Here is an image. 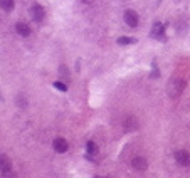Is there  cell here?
<instances>
[{
	"label": "cell",
	"mask_w": 190,
	"mask_h": 178,
	"mask_svg": "<svg viewBox=\"0 0 190 178\" xmlns=\"http://www.w3.org/2000/svg\"><path fill=\"white\" fill-rule=\"evenodd\" d=\"M15 30H17V34L22 35V37L30 35V27H29L27 24H24V22H17V24H15Z\"/></svg>",
	"instance_id": "9c48e42d"
},
{
	"label": "cell",
	"mask_w": 190,
	"mask_h": 178,
	"mask_svg": "<svg viewBox=\"0 0 190 178\" xmlns=\"http://www.w3.org/2000/svg\"><path fill=\"white\" fill-rule=\"evenodd\" d=\"M131 167L135 170H138V171H145L148 168V161L143 158V156H135V158L131 160Z\"/></svg>",
	"instance_id": "8992f818"
},
{
	"label": "cell",
	"mask_w": 190,
	"mask_h": 178,
	"mask_svg": "<svg viewBox=\"0 0 190 178\" xmlns=\"http://www.w3.org/2000/svg\"><path fill=\"white\" fill-rule=\"evenodd\" d=\"M123 19H125L126 25H130V27H136V25H138V22H140L138 14H136L135 10H125V14H123Z\"/></svg>",
	"instance_id": "7a4b0ae2"
},
{
	"label": "cell",
	"mask_w": 190,
	"mask_h": 178,
	"mask_svg": "<svg viewBox=\"0 0 190 178\" xmlns=\"http://www.w3.org/2000/svg\"><path fill=\"white\" fill-rule=\"evenodd\" d=\"M138 126H140V123H138V119H136L135 116H126L125 121H123L125 131H135V130H138Z\"/></svg>",
	"instance_id": "5b68a950"
},
{
	"label": "cell",
	"mask_w": 190,
	"mask_h": 178,
	"mask_svg": "<svg viewBox=\"0 0 190 178\" xmlns=\"http://www.w3.org/2000/svg\"><path fill=\"white\" fill-rule=\"evenodd\" d=\"M2 178H17V175L12 170H5V171H2Z\"/></svg>",
	"instance_id": "5bb4252c"
},
{
	"label": "cell",
	"mask_w": 190,
	"mask_h": 178,
	"mask_svg": "<svg viewBox=\"0 0 190 178\" xmlns=\"http://www.w3.org/2000/svg\"><path fill=\"white\" fill-rule=\"evenodd\" d=\"M14 0H0V7H2V10L5 12H12L14 10Z\"/></svg>",
	"instance_id": "7c38bea8"
},
{
	"label": "cell",
	"mask_w": 190,
	"mask_h": 178,
	"mask_svg": "<svg viewBox=\"0 0 190 178\" xmlns=\"http://www.w3.org/2000/svg\"><path fill=\"white\" fill-rule=\"evenodd\" d=\"M5 170H12V161L7 155H0V171H5Z\"/></svg>",
	"instance_id": "30bf717a"
},
{
	"label": "cell",
	"mask_w": 190,
	"mask_h": 178,
	"mask_svg": "<svg viewBox=\"0 0 190 178\" xmlns=\"http://www.w3.org/2000/svg\"><path fill=\"white\" fill-rule=\"evenodd\" d=\"M136 39H133V37H119L118 39V44L119 45H126V44H135Z\"/></svg>",
	"instance_id": "4fadbf2b"
},
{
	"label": "cell",
	"mask_w": 190,
	"mask_h": 178,
	"mask_svg": "<svg viewBox=\"0 0 190 178\" xmlns=\"http://www.w3.org/2000/svg\"><path fill=\"white\" fill-rule=\"evenodd\" d=\"M30 15H32V19H34L35 22H42V19H44V15H45L42 5H39V3H32V7H30Z\"/></svg>",
	"instance_id": "3957f363"
},
{
	"label": "cell",
	"mask_w": 190,
	"mask_h": 178,
	"mask_svg": "<svg viewBox=\"0 0 190 178\" xmlns=\"http://www.w3.org/2000/svg\"><path fill=\"white\" fill-rule=\"evenodd\" d=\"M94 178H104V176H94Z\"/></svg>",
	"instance_id": "e0dca14e"
},
{
	"label": "cell",
	"mask_w": 190,
	"mask_h": 178,
	"mask_svg": "<svg viewBox=\"0 0 190 178\" xmlns=\"http://www.w3.org/2000/svg\"><path fill=\"white\" fill-rule=\"evenodd\" d=\"M86 150H88V156H89L91 160H93V156L98 155V151H100V150H98V146H96L93 141H88V143H86Z\"/></svg>",
	"instance_id": "8fae6325"
},
{
	"label": "cell",
	"mask_w": 190,
	"mask_h": 178,
	"mask_svg": "<svg viewBox=\"0 0 190 178\" xmlns=\"http://www.w3.org/2000/svg\"><path fill=\"white\" fill-rule=\"evenodd\" d=\"M183 89H185V81L180 79V77H172L167 84V94L172 99L178 98L180 94L183 93Z\"/></svg>",
	"instance_id": "6da1fadb"
},
{
	"label": "cell",
	"mask_w": 190,
	"mask_h": 178,
	"mask_svg": "<svg viewBox=\"0 0 190 178\" xmlns=\"http://www.w3.org/2000/svg\"><path fill=\"white\" fill-rule=\"evenodd\" d=\"M59 72H61V76H63V77L69 79V72H67V67H66V66H61V67H59Z\"/></svg>",
	"instance_id": "2e32d148"
},
{
	"label": "cell",
	"mask_w": 190,
	"mask_h": 178,
	"mask_svg": "<svg viewBox=\"0 0 190 178\" xmlns=\"http://www.w3.org/2000/svg\"><path fill=\"white\" fill-rule=\"evenodd\" d=\"M54 88L59 89V91H67V86H66L64 82H61V81H56L54 82Z\"/></svg>",
	"instance_id": "9a60e30c"
},
{
	"label": "cell",
	"mask_w": 190,
	"mask_h": 178,
	"mask_svg": "<svg viewBox=\"0 0 190 178\" xmlns=\"http://www.w3.org/2000/svg\"><path fill=\"white\" fill-rule=\"evenodd\" d=\"M84 2H91V0H84Z\"/></svg>",
	"instance_id": "d6986e66"
},
{
	"label": "cell",
	"mask_w": 190,
	"mask_h": 178,
	"mask_svg": "<svg viewBox=\"0 0 190 178\" xmlns=\"http://www.w3.org/2000/svg\"><path fill=\"white\" fill-rule=\"evenodd\" d=\"M165 29H163V24H160V22H155L153 24V27H151V37L153 39H158V40H163L165 39Z\"/></svg>",
	"instance_id": "52a82bcc"
},
{
	"label": "cell",
	"mask_w": 190,
	"mask_h": 178,
	"mask_svg": "<svg viewBox=\"0 0 190 178\" xmlns=\"http://www.w3.org/2000/svg\"><path fill=\"white\" fill-rule=\"evenodd\" d=\"M0 101H2V94H0Z\"/></svg>",
	"instance_id": "ac0fdd59"
},
{
	"label": "cell",
	"mask_w": 190,
	"mask_h": 178,
	"mask_svg": "<svg viewBox=\"0 0 190 178\" xmlns=\"http://www.w3.org/2000/svg\"><path fill=\"white\" fill-rule=\"evenodd\" d=\"M175 160H177L178 165H182V167H188L190 165V153L185 151V150L175 151Z\"/></svg>",
	"instance_id": "277c9868"
},
{
	"label": "cell",
	"mask_w": 190,
	"mask_h": 178,
	"mask_svg": "<svg viewBox=\"0 0 190 178\" xmlns=\"http://www.w3.org/2000/svg\"><path fill=\"white\" fill-rule=\"evenodd\" d=\"M52 146H54V150L57 153H66L67 148H69V144H67V141H66L64 138H56L54 143H52Z\"/></svg>",
	"instance_id": "ba28073f"
}]
</instances>
